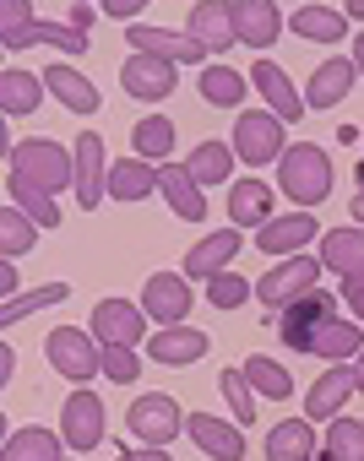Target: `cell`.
I'll return each mask as SVG.
<instances>
[{"label":"cell","instance_id":"cell-7","mask_svg":"<svg viewBox=\"0 0 364 461\" xmlns=\"http://www.w3.org/2000/svg\"><path fill=\"white\" fill-rule=\"evenodd\" d=\"M44 358H50V369H55L60 380H71V385H87V380L98 375V342H93L82 326H55V331L44 337Z\"/></svg>","mask_w":364,"mask_h":461},{"label":"cell","instance_id":"cell-37","mask_svg":"<svg viewBox=\"0 0 364 461\" xmlns=\"http://www.w3.org/2000/svg\"><path fill=\"white\" fill-rule=\"evenodd\" d=\"M33 44H55V50H66V55H87V50H93L87 33H71L66 23H50V17H33V28L17 33L6 50H33Z\"/></svg>","mask_w":364,"mask_h":461},{"label":"cell","instance_id":"cell-17","mask_svg":"<svg viewBox=\"0 0 364 461\" xmlns=\"http://www.w3.org/2000/svg\"><path fill=\"white\" fill-rule=\"evenodd\" d=\"M353 87H359V66H353L348 55H332V60H321V66L310 71L299 104H305V114H310V109H337Z\"/></svg>","mask_w":364,"mask_h":461},{"label":"cell","instance_id":"cell-12","mask_svg":"<svg viewBox=\"0 0 364 461\" xmlns=\"http://www.w3.org/2000/svg\"><path fill=\"white\" fill-rule=\"evenodd\" d=\"M245 87H256V98L267 104V114L278 125H299L305 120V104H299V87L288 82V71L278 60H256V71L245 77Z\"/></svg>","mask_w":364,"mask_h":461},{"label":"cell","instance_id":"cell-30","mask_svg":"<svg viewBox=\"0 0 364 461\" xmlns=\"http://www.w3.org/2000/svg\"><path fill=\"white\" fill-rule=\"evenodd\" d=\"M359 348H364V331H359V321H342V315L321 321V331L310 337V353H321L332 364H359Z\"/></svg>","mask_w":364,"mask_h":461},{"label":"cell","instance_id":"cell-4","mask_svg":"<svg viewBox=\"0 0 364 461\" xmlns=\"http://www.w3.org/2000/svg\"><path fill=\"white\" fill-rule=\"evenodd\" d=\"M283 147H288V125H278L267 109H240L234 136H229L234 163H245V168H267V163L283 158Z\"/></svg>","mask_w":364,"mask_h":461},{"label":"cell","instance_id":"cell-26","mask_svg":"<svg viewBox=\"0 0 364 461\" xmlns=\"http://www.w3.org/2000/svg\"><path fill=\"white\" fill-rule=\"evenodd\" d=\"M39 104H44L39 71L0 66V114H6V120H28V114H39Z\"/></svg>","mask_w":364,"mask_h":461},{"label":"cell","instance_id":"cell-5","mask_svg":"<svg viewBox=\"0 0 364 461\" xmlns=\"http://www.w3.org/2000/svg\"><path fill=\"white\" fill-rule=\"evenodd\" d=\"M315 283H321L315 256H288V261H278L267 277H256V283H250V299H256V304H267V310L278 315V310H288L294 299H305Z\"/></svg>","mask_w":364,"mask_h":461},{"label":"cell","instance_id":"cell-55","mask_svg":"<svg viewBox=\"0 0 364 461\" xmlns=\"http://www.w3.org/2000/svg\"><path fill=\"white\" fill-rule=\"evenodd\" d=\"M60 461H71V456H60Z\"/></svg>","mask_w":364,"mask_h":461},{"label":"cell","instance_id":"cell-49","mask_svg":"<svg viewBox=\"0 0 364 461\" xmlns=\"http://www.w3.org/2000/svg\"><path fill=\"white\" fill-rule=\"evenodd\" d=\"M342 299H348V310L364 304V272H348V277H342Z\"/></svg>","mask_w":364,"mask_h":461},{"label":"cell","instance_id":"cell-6","mask_svg":"<svg viewBox=\"0 0 364 461\" xmlns=\"http://www.w3.org/2000/svg\"><path fill=\"white\" fill-rule=\"evenodd\" d=\"M104 423H109V418H104V396L87 391V385H77V391L60 402V429H55V434H60V445H71L77 456H87V450L104 445V434H109Z\"/></svg>","mask_w":364,"mask_h":461},{"label":"cell","instance_id":"cell-51","mask_svg":"<svg viewBox=\"0 0 364 461\" xmlns=\"http://www.w3.org/2000/svg\"><path fill=\"white\" fill-rule=\"evenodd\" d=\"M120 461H174V456H168V450H141V445H136V450H120Z\"/></svg>","mask_w":364,"mask_h":461},{"label":"cell","instance_id":"cell-15","mask_svg":"<svg viewBox=\"0 0 364 461\" xmlns=\"http://www.w3.org/2000/svg\"><path fill=\"white\" fill-rule=\"evenodd\" d=\"M229 28H234V44L272 50L283 39V12L278 0H229Z\"/></svg>","mask_w":364,"mask_h":461},{"label":"cell","instance_id":"cell-35","mask_svg":"<svg viewBox=\"0 0 364 461\" xmlns=\"http://www.w3.org/2000/svg\"><path fill=\"white\" fill-rule=\"evenodd\" d=\"M66 299H71V288H66V283L23 288V294H12L6 304H0V331H12L17 321H28V315H39V310H55V304H66Z\"/></svg>","mask_w":364,"mask_h":461},{"label":"cell","instance_id":"cell-50","mask_svg":"<svg viewBox=\"0 0 364 461\" xmlns=\"http://www.w3.org/2000/svg\"><path fill=\"white\" fill-rule=\"evenodd\" d=\"M12 375H17V353H12V342H0V391L12 385Z\"/></svg>","mask_w":364,"mask_h":461},{"label":"cell","instance_id":"cell-54","mask_svg":"<svg viewBox=\"0 0 364 461\" xmlns=\"http://www.w3.org/2000/svg\"><path fill=\"white\" fill-rule=\"evenodd\" d=\"M0 60H6V50H0Z\"/></svg>","mask_w":364,"mask_h":461},{"label":"cell","instance_id":"cell-45","mask_svg":"<svg viewBox=\"0 0 364 461\" xmlns=\"http://www.w3.org/2000/svg\"><path fill=\"white\" fill-rule=\"evenodd\" d=\"M33 0H0V50H6L17 33H28L33 28Z\"/></svg>","mask_w":364,"mask_h":461},{"label":"cell","instance_id":"cell-28","mask_svg":"<svg viewBox=\"0 0 364 461\" xmlns=\"http://www.w3.org/2000/svg\"><path fill=\"white\" fill-rule=\"evenodd\" d=\"M39 82H44V93H55L71 114H98V104H104V98H98V87H93L77 66H66V60H55Z\"/></svg>","mask_w":364,"mask_h":461},{"label":"cell","instance_id":"cell-1","mask_svg":"<svg viewBox=\"0 0 364 461\" xmlns=\"http://www.w3.org/2000/svg\"><path fill=\"white\" fill-rule=\"evenodd\" d=\"M332 158H326V147H315V141H294V147H283V158H278V190L294 201V212H315L326 195H332Z\"/></svg>","mask_w":364,"mask_h":461},{"label":"cell","instance_id":"cell-32","mask_svg":"<svg viewBox=\"0 0 364 461\" xmlns=\"http://www.w3.org/2000/svg\"><path fill=\"white\" fill-rule=\"evenodd\" d=\"M179 168L196 179V190H207V185H229V179H234V152H229V141H196L191 158L179 163Z\"/></svg>","mask_w":364,"mask_h":461},{"label":"cell","instance_id":"cell-52","mask_svg":"<svg viewBox=\"0 0 364 461\" xmlns=\"http://www.w3.org/2000/svg\"><path fill=\"white\" fill-rule=\"evenodd\" d=\"M12 158V125H6V114H0V163Z\"/></svg>","mask_w":364,"mask_h":461},{"label":"cell","instance_id":"cell-20","mask_svg":"<svg viewBox=\"0 0 364 461\" xmlns=\"http://www.w3.org/2000/svg\"><path fill=\"white\" fill-rule=\"evenodd\" d=\"M186 434H191V445H196L207 461H245V434H240V423H229V418L186 412Z\"/></svg>","mask_w":364,"mask_h":461},{"label":"cell","instance_id":"cell-18","mask_svg":"<svg viewBox=\"0 0 364 461\" xmlns=\"http://www.w3.org/2000/svg\"><path fill=\"white\" fill-rule=\"evenodd\" d=\"M104 174H109L104 141H98V131H82L77 147H71V190H77L82 212H93V206L104 201Z\"/></svg>","mask_w":364,"mask_h":461},{"label":"cell","instance_id":"cell-23","mask_svg":"<svg viewBox=\"0 0 364 461\" xmlns=\"http://www.w3.org/2000/svg\"><path fill=\"white\" fill-rule=\"evenodd\" d=\"M186 33L191 44H202L207 55H223V50H234V28H229V0H196L191 6V17H186Z\"/></svg>","mask_w":364,"mask_h":461},{"label":"cell","instance_id":"cell-27","mask_svg":"<svg viewBox=\"0 0 364 461\" xmlns=\"http://www.w3.org/2000/svg\"><path fill=\"white\" fill-rule=\"evenodd\" d=\"M315 267H321V272H337V277L364 272V228L348 222V228H332V234H321V256H315Z\"/></svg>","mask_w":364,"mask_h":461},{"label":"cell","instance_id":"cell-43","mask_svg":"<svg viewBox=\"0 0 364 461\" xmlns=\"http://www.w3.org/2000/svg\"><path fill=\"white\" fill-rule=\"evenodd\" d=\"M207 304H213V310H240V304H250V277H240V272L207 277Z\"/></svg>","mask_w":364,"mask_h":461},{"label":"cell","instance_id":"cell-11","mask_svg":"<svg viewBox=\"0 0 364 461\" xmlns=\"http://www.w3.org/2000/svg\"><path fill=\"white\" fill-rule=\"evenodd\" d=\"M125 44H131V55H152V60H168L174 71L179 66H196V60H207V50L202 44H191L179 28H152V23H131L125 28Z\"/></svg>","mask_w":364,"mask_h":461},{"label":"cell","instance_id":"cell-42","mask_svg":"<svg viewBox=\"0 0 364 461\" xmlns=\"http://www.w3.org/2000/svg\"><path fill=\"white\" fill-rule=\"evenodd\" d=\"M98 375L109 385H136L141 380V353L136 348H98Z\"/></svg>","mask_w":364,"mask_h":461},{"label":"cell","instance_id":"cell-36","mask_svg":"<svg viewBox=\"0 0 364 461\" xmlns=\"http://www.w3.org/2000/svg\"><path fill=\"white\" fill-rule=\"evenodd\" d=\"M240 375H245V385H250V391H261L267 402H288V396H294V375H288L278 358L250 353V358L240 364Z\"/></svg>","mask_w":364,"mask_h":461},{"label":"cell","instance_id":"cell-44","mask_svg":"<svg viewBox=\"0 0 364 461\" xmlns=\"http://www.w3.org/2000/svg\"><path fill=\"white\" fill-rule=\"evenodd\" d=\"M218 391H223V402L234 407V423H256V391L245 385V375H240L234 364L218 375Z\"/></svg>","mask_w":364,"mask_h":461},{"label":"cell","instance_id":"cell-38","mask_svg":"<svg viewBox=\"0 0 364 461\" xmlns=\"http://www.w3.org/2000/svg\"><path fill=\"white\" fill-rule=\"evenodd\" d=\"M196 87H202V98H207L213 109H240L245 93H250L234 66H202V82H196Z\"/></svg>","mask_w":364,"mask_h":461},{"label":"cell","instance_id":"cell-13","mask_svg":"<svg viewBox=\"0 0 364 461\" xmlns=\"http://www.w3.org/2000/svg\"><path fill=\"white\" fill-rule=\"evenodd\" d=\"M332 315H337V299L321 294V288H310L305 299H294L288 310H278V337H283L294 353H310V337H315L321 321H332Z\"/></svg>","mask_w":364,"mask_h":461},{"label":"cell","instance_id":"cell-34","mask_svg":"<svg viewBox=\"0 0 364 461\" xmlns=\"http://www.w3.org/2000/svg\"><path fill=\"white\" fill-rule=\"evenodd\" d=\"M283 28H294L305 44H342L348 17H342V12H332V6H299L294 17H283Z\"/></svg>","mask_w":364,"mask_h":461},{"label":"cell","instance_id":"cell-10","mask_svg":"<svg viewBox=\"0 0 364 461\" xmlns=\"http://www.w3.org/2000/svg\"><path fill=\"white\" fill-rule=\"evenodd\" d=\"M310 240H321V222H315V212H288V217H267L261 228H256V250L261 256H278V261H288V256H305V245Z\"/></svg>","mask_w":364,"mask_h":461},{"label":"cell","instance_id":"cell-9","mask_svg":"<svg viewBox=\"0 0 364 461\" xmlns=\"http://www.w3.org/2000/svg\"><path fill=\"white\" fill-rule=\"evenodd\" d=\"M191 304H196V294H191V283L179 272H152L141 283V299H136V310L147 321H158V326H186Z\"/></svg>","mask_w":364,"mask_h":461},{"label":"cell","instance_id":"cell-48","mask_svg":"<svg viewBox=\"0 0 364 461\" xmlns=\"http://www.w3.org/2000/svg\"><path fill=\"white\" fill-rule=\"evenodd\" d=\"M12 294H23V277H17V261H0V304Z\"/></svg>","mask_w":364,"mask_h":461},{"label":"cell","instance_id":"cell-47","mask_svg":"<svg viewBox=\"0 0 364 461\" xmlns=\"http://www.w3.org/2000/svg\"><path fill=\"white\" fill-rule=\"evenodd\" d=\"M109 23H136V12H141V0H104V6H98Z\"/></svg>","mask_w":364,"mask_h":461},{"label":"cell","instance_id":"cell-53","mask_svg":"<svg viewBox=\"0 0 364 461\" xmlns=\"http://www.w3.org/2000/svg\"><path fill=\"white\" fill-rule=\"evenodd\" d=\"M6 434H12V423H6V412H0V445H6Z\"/></svg>","mask_w":364,"mask_h":461},{"label":"cell","instance_id":"cell-24","mask_svg":"<svg viewBox=\"0 0 364 461\" xmlns=\"http://www.w3.org/2000/svg\"><path fill=\"white\" fill-rule=\"evenodd\" d=\"M158 195L168 201L174 217H186V222H202V217H207V190H196V179L179 168L174 158L158 163Z\"/></svg>","mask_w":364,"mask_h":461},{"label":"cell","instance_id":"cell-25","mask_svg":"<svg viewBox=\"0 0 364 461\" xmlns=\"http://www.w3.org/2000/svg\"><path fill=\"white\" fill-rule=\"evenodd\" d=\"M104 195H114L120 206H136V201L158 195V168L141 163V158H120V163H109V174H104Z\"/></svg>","mask_w":364,"mask_h":461},{"label":"cell","instance_id":"cell-31","mask_svg":"<svg viewBox=\"0 0 364 461\" xmlns=\"http://www.w3.org/2000/svg\"><path fill=\"white\" fill-rule=\"evenodd\" d=\"M267 461H315V423L283 418L267 429Z\"/></svg>","mask_w":364,"mask_h":461},{"label":"cell","instance_id":"cell-33","mask_svg":"<svg viewBox=\"0 0 364 461\" xmlns=\"http://www.w3.org/2000/svg\"><path fill=\"white\" fill-rule=\"evenodd\" d=\"M0 461H60V434L44 429V423L12 429L6 445H0Z\"/></svg>","mask_w":364,"mask_h":461},{"label":"cell","instance_id":"cell-29","mask_svg":"<svg viewBox=\"0 0 364 461\" xmlns=\"http://www.w3.org/2000/svg\"><path fill=\"white\" fill-rule=\"evenodd\" d=\"M174 120L168 114H141L136 125H131V158H141V163H168V152H174Z\"/></svg>","mask_w":364,"mask_h":461},{"label":"cell","instance_id":"cell-39","mask_svg":"<svg viewBox=\"0 0 364 461\" xmlns=\"http://www.w3.org/2000/svg\"><path fill=\"white\" fill-rule=\"evenodd\" d=\"M6 185H12V206H17L33 228H60V206H55V195H44L39 185H28V179H17V174H6Z\"/></svg>","mask_w":364,"mask_h":461},{"label":"cell","instance_id":"cell-22","mask_svg":"<svg viewBox=\"0 0 364 461\" xmlns=\"http://www.w3.org/2000/svg\"><path fill=\"white\" fill-rule=\"evenodd\" d=\"M272 217V185L267 179H256V174H245V179H229V228L234 234H256V228Z\"/></svg>","mask_w":364,"mask_h":461},{"label":"cell","instance_id":"cell-16","mask_svg":"<svg viewBox=\"0 0 364 461\" xmlns=\"http://www.w3.org/2000/svg\"><path fill=\"white\" fill-rule=\"evenodd\" d=\"M141 348H147V358L163 364V369H186V364H202V358H207L213 337L196 331V326H158Z\"/></svg>","mask_w":364,"mask_h":461},{"label":"cell","instance_id":"cell-14","mask_svg":"<svg viewBox=\"0 0 364 461\" xmlns=\"http://www.w3.org/2000/svg\"><path fill=\"white\" fill-rule=\"evenodd\" d=\"M353 396H359V364H332V369L305 391V423H332Z\"/></svg>","mask_w":364,"mask_h":461},{"label":"cell","instance_id":"cell-19","mask_svg":"<svg viewBox=\"0 0 364 461\" xmlns=\"http://www.w3.org/2000/svg\"><path fill=\"white\" fill-rule=\"evenodd\" d=\"M120 87L141 104H163L174 87H179V71L168 60H152V55H125L120 60Z\"/></svg>","mask_w":364,"mask_h":461},{"label":"cell","instance_id":"cell-21","mask_svg":"<svg viewBox=\"0 0 364 461\" xmlns=\"http://www.w3.org/2000/svg\"><path fill=\"white\" fill-rule=\"evenodd\" d=\"M245 250V234H234V228H213L207 240H196L191 250H186V272L179 277H196V283H207V277H218V272H229V261Z\"/></svg>","mask_w":364,"mask_h":461},{"label":"cell","instance_id":"cell-2","mask_svg":"<svg viewBox=\"0 0 364 461\" xmlns=\"http://www.w3.org/2000/svg\"><path fill=\"white\" fill-rule=\"evenodd\" d=\"M125 434H131L141 450H168L179 434H186V407H179L168 391H141V396L125 407Z\"/></svg>","mask_w":364,"mask_h":461},{"label":"cell","instance_id":"cell-46","mask_svg":"<svg viewBox=\"0 0 364 461\" xmlns=\"http://www.w3.org/2000/svg\"><path fill=\"white\" fill-rule=\"evenodd\" d=\"M98 23V6H87V0H71V12H66V28L71 33H87Z\"/></svg>","mask_w":364,"mask_h":461},{"label":"cell","instance_id":"cell-40","mask_svg":"<svg viewBox=\"0 0 364 461\" xmlns=\"http://www.w3.org/2000/svg\"><path fill=\"white\" fill-rule=\"evenodd\" d=\"M326 461H364V423L353 412H337L326 423Z\"/></svg>","mask_w":364,"mask_h":461},{"label":"cell","instance_id":"cell-3","mask_svg":"<svg viewBox=\"0 0 364 461\" xmlns=\"http://www.w3.org/2000/svg\"><path fill=\"white\" fill-rule=\"evenodd\" d=\"M12 174L39 185L44 195H60L71 185V147L50 141V136H28V141H12Z\"/></svg>","mask_w":364,"mask_h":461},{"label":"cell","instance_id":"cell-41","mask_svg":"<svg viewBox=\"0 0 364 461\" xmlns=\"http://www.w3.org/2000/svg\"><path fill=\"white\" fill-rule=\"evenodd\" d=\"M33 245H39V228L17 206H0V261H23Z\"/></svg>","mask_w":364,"mask_h":461},{"label":"cell","instance_id":"cell-8","mask_svg":"<svg viewBox=\"0 0 364 461\" xmlns=\"http://www.w3.org/2000/svg\"><path fill=\"white\" fill-rule=\"evenodd\" d=\"M87 337L98 348H141L147 342V315L131 299H98L93 321H87Z\"/></svg>","mask_w":364,"mask_h":461}]
</instances>
